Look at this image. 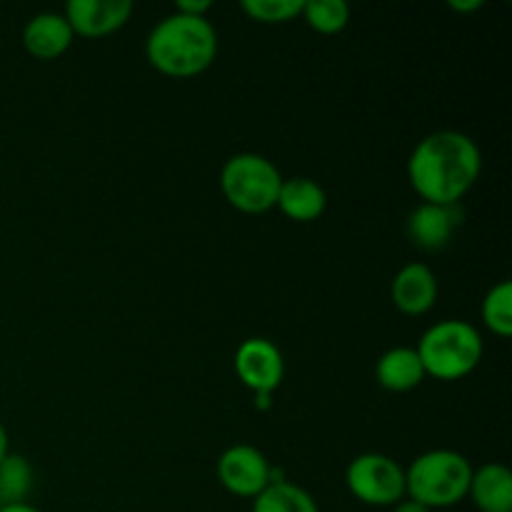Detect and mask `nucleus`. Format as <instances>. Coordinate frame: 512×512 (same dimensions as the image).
<instances>
[{
  "instance_id": "nucleus-1",
  "label": "nucleus",
  "mask_w": 512,
  "mask_h": 512,
  "mask_svg": "<svg viewBox=\"0 0 512 512\" xmlns=\"http://www.w3.org/2000/svg\"><path fill=\"white\" fill-rule=\"evenodd\" d=\"M480 170L483 153L478 143L460 130L425 135L408 158L410 188L430 205H458L475 188Z\"/></svg>"
},
{
  "instance_id": "nucleus-2",
  "label": "nucleus",
  "mask_w": 512,
  "mask_h": 512,
  "mask_svg": "<svg viewBox=\"0 0 512 512\" xmlns=\"http://www.w3.org/2000/svg\"><path fill=\"white\" fill-rule=\"evenodd\" d=\"M145 58L168 78H195L218 58V33L208 18L165 15L145 40Z\"/></svg>"
},
{
  "instance_id": "nucleus-3",
  "label": "nucleus",
  "mask_w": 512,
  "mask_h": 512,
  "mask_svg": "<svg viewBox=\"0 0 512 512\" xmlns=\"http://www.w3.org/2000/svg\"><path fill=\"white\" fill-rule=\"evenodd\" d=\"M473 465L455 450H428L405 470V498L428 510L453 508L468 498Z\"/></svg>"
},
{
  "instance_id": "nucleus-4",
  "label": "nucleus",
  "mask_w": 512,
  "mask_h": 512,
  "mask_svg": "<svg viewBox=\"0 0 512 512\" xmlns=\"http://www.w3.org/2000/svg\"><path fill=\"white\" fill-rule=\"evenodd\" d=\"M483 350L478 328L465 320H440L425 330L415 353L423 363L425 375L453 383L468 378L478 368Z\"/></svg>"
},
{
  "instance_id": "nucleus-5",
  "label": "nucleus",
  "mask_w": 512,
  "mask_h": 512,
  "mask_svg": "<svg viewBox=\"0 0 512 512\" xmlns=\"http://www.w3.org/2000/svg\"><path fill=\"white\" fill-rule=\"evenodd\" d=\"M283 175L273 160L258 153H238L225 160L220 170V190L235 210L245 215H263L278 203Z\"/></svg>"
},
{
  "instance_id": "nucleus-6",
  "label": "nucleus",
  "mask_w": 512,
  "mask_h": 512,
  "mask_svg": "<svg viewBox=\"0 0 512 512\" xmlns=\"http://www.w3.org/2000/svg\"><path fill=\"white\" fill-rule=\"evenodd\" d=\"M350 495L370 508H393L405 500V470L383 453H363L345 470Z\"/></svg>"
},
{
  "instance_id": "nucleus-7",
  "label": "nucleus",
  "mask_w": 512,
  "mask_h": 512,
  "mask_svg": "<svg viewBox=\"0 0 512 512\" xmlns=\"http://www.w3.org/2000/svg\"><path fill=\"white\" fill-rule=\"evenodd\" d=\"M218 480L230 495L255 500L273 483V468L253 445H233L218 458Z\"/></svg>"
},
{
  "instance_id": "nucleus-8",
  "label": "nucleus",
  "mask_w": 512,
  "mask_h": 512,
  "mask_svg": "<svg viewBox=\"0 0 512 512\" xmlns=\"http://www.w3.org/2000/svg\"><path fill=\"white\" fill-rule=\"evenodd\" d=\"M235 375L253 395H273L285 378V360L278 345L265 338H248L238 345L233 358Z\"/></svg>"
},
{
  "instance_id": "nucleus-9",
  "label": "nucleus",
  "mask_w": 512,
  "mask_h": 512,
  "mask_svg": "<svg viewBox=\"0 0 512 512\" xmlns=\"http://www.w3.org/2000/svg\"><path fill=\"white\" fill-rule=\"evenodd\" d=\"M73 35L105 38L123 28L133 15L130 0H70L63 10Z\"/></svg>"
},
{
  "instance_id": "nucleus-10",
  "label": "nucleus",
  "mask_w": 512,
  "mask_h": 512,
  "mask_svg": "<svg viewBox=\"0 0 512 512\" xmlns=\"http://www.w3.org/2000/svg\"><path fill=\"white\" fill-rule=\"evenodd\" d=\"M438 278L425 263H408L398 270L390 285L393 305L403 315H425L438 303Z\"/></svg>"
},
{
  "instance_id": "nucleus-11",
  "label": "nucleus",
  "mask_w": 512,
  "mask_h": 512,
  "mask_svg": "<svg viewBox=\"0 0 512 512\" xmlns=\"http://www.w3.org/2000/svg\"><path fill=\"white\" fill-rule=\"evenodd\" d=\"M73 38L63 13H38L23 28V48L35 60H58L68 53Z\"/></svg>"
},
{
  "instance_id": "nucleus-12",
  "label": "nucleus",
  "mask_w": 512,
  "mask_h": 512,
  "mask_svg": "<svg viewBox=\"0 0 512 512\" xmlns=\"http://www.w3.org/2000/svg\"><path fill=\"white\" fill-rule=\"evenodd\" d=\"M460 223L458 205L420 203L408 218V238L420 250H440L450 243Z\"/></svg>"
},
{
  "instance_id": "nucleus-13",
  "label": "nucleus",
  "mask_w": 512,
  "mask_h": 512,
  "mask_svg": "<svg viewBox=\"0 0 512 512\" xmlns=\"http://www.w3.org/2000/svg\"><path fill=\"white\" fill-rule=\"evenodd\" d=\"M275 208L293 223H313L328 208V195L323 185L313 178L283 180Z\"/></svg>"
},
{
  "instance_id": "nucleus-14",
  "label": "nucleus",
  "mask_w": 512,
  "mask_h": 512,
  "mask_svg": "<svg viewBox=\"0 0 512 512\" xmlns=\"http://www.w3.org/2000/svg\"><path fill=\"white\" fill-rule=\"evenodd\" d=\"M428 378L415 348H390L375 363V380L390 393H410Z\"/></svg>"
},
{
  "instance_id": "nucleus-15",
  "label": "nucleus",
  "mask_w": 512,
  "mask_h": 512,
  "mask_svg": "<svg viewBox=\"0 0 512 512\" xmlns=\"http://www.w3.org/2000/svg\"><path fill=\"white\" fill-rule=\"evenodd\" d=\"M468 498L480 512H512V473L508 465L488 463L473 470Z\"/></svg>"
},
{
  "instance_id": "nucleus-16",
  "label": "nucleus",
  "mask_w": 512,
  "mask_h": 512,
  "mask_svg": "<svg viewBox=\"0 0 512 512\" xmlns=\"http://www.w3.org/2000/svg\"><path fill=\"white\" fill-rule=\"evenodd\" d=\"M253 512H320V508L308 490L283 480V483H270L253 500Z\"/></svg>"
},
{
  "instance_id": "nucleus-17",
  "label": "nucleus",
  "mask_w": 512,
  "mask_h": 512,
  "mask_svg": "<svg viewBox=\"0 0 512 512\" xmlns=\"http://www.w3.org/2000/svg\"><path fill=\"white\" fill-rule=\"evenodd\" d=\"M30 490H33V468L23 455L10 453L0 463V505L28 503Z\"/></svg>"
},
{
  "instance_id": "nucleus-18",
  "label": "nucleus",
  "mask_w": 512,
  "mask_h": 512,
  "mask_svg": "<svg viewBox=\"0 0 512 512\" xmlns=\"http://www.w3.org/2000/svg\"><path fill=\"white\" fill-rule=\"evenodd\" d=\"M480 315H483L485 328L498 338H510L512 335V283L510 280H500L498 285L485 293L483 305H480Z\"/></svg>"
},
{
  "instance_id": "nucleus-19",
  "label": "nucleus",
  "mask_w": 512,
  "mask_h": 512,
  "mask_svg": "<svg viewBox=\"0 0 512 512\" xmlns=\"http://www.w3.org/2000/svg\"><path fill=\"white\" fill-rule=\"evenodd\" d=\"M300 18L320 35H338L350 23V5L345 0H305Z\"/></svg>"
},
{
  "instance_id": "nucleus-20",
  "label": "nucleus",
  "mask_w": 512,
  "mask_h": 512,
  "mask_svg": "<svg viewBox=\"0 0 512 512\" xmlns=\"http://www.w3.org/2000/svg\"><path fill=\"white\" fill-rule=\"evenodd\" d=\"M305 0H243L240 8L250 20L263 25H280L303 15Z\"/></svg>"
},
{
  "instance_id": "nucleus-21",
  "label": "nucleus",
  "mask_w": 512,
  "mask_h": 512,
  "mask_svg": "<svg viewBox=\"0 0 512 512\" xmlns=\"http://www.w3.org/2000/svg\"><path fill=\"white\" fill-rule=\"evenodd\" d=\"M210 10H213V0H178L175 3V13L195 15V18H208Z\"/></svg>"
},
{
  "instance_id": "nucleus-22",
  "label": "nucleus",
  "mask_w": 512,
  "mask_h": 512,
  "mask_svg": "<svg viewBox=\"0 0 512 512\" xmlns=\"http://www.w3.org/2000/svg\"><path fill=\"white\" fill-rule=\"evenodd\" d=\"M485 5V0H448V8L455 13H475Z\"/></svg>"
},
{
  "instance_id": "nucleus-23",
  "label": "nucleus",
  "mask_w": 512,
  "mask_h": 512,
  "mask_svg": "<svg viewBox=\"0 0 512 512\" xmlns=\"http://www.w3.org/2000/svg\"><path fill=\"white\" fill-rule=\"evenodd\" d=\"M393 512H433V510H428L425 505L415 503V500L405 498V500H400L398 505H393Z\"/></svg>"
},
{
  "instance_id": "nucleus-24",
  "label": "nucleus",
  "mask_w": 512,
  "mask_h": 512,
  "mask_svg": "<svg viewBox=\"0 0 512 512\" xmlns=\"http://www.w3.org/2000/svg\"><path fill=\"white\" fill-rule=\"evenodd\" d=\"M8 455H10V438H8V430H5V425L0 423V463H3Z\"/></svg>"
},
{
  "instance_id": "nucleus-25",
  "label": "nucleus",
  "mask_w": 512,
  "mask_h": 512,
  "mask_svg": "<svg viewBox=\"0 0 512 512\" xmlns=\"http://www.w3.org/2000/svg\"><path fill=\"white\" fill-rule=\"evenodd\" d=\"M0 512H40V510L30 503H15V505H3Z\"/></svg>"
},
{
  "instance_id": "nucleus-26",
  "label": "nucleus",
  "mask_w": 512,
  "mask_h": 512,
  "mask_svg": "<svg viewBox=\"0 0 512 512\" xmlns=\"http://www.w3.org/2000/svg\"><path fill=\"white\" fill-rule=\"evenodd\" d=\"M270 408H273V395L268 393L255 395V410H270Z\"/></svg>"
},
{
  "instance_id": "nucleus-27",
  "label": "nucleus",
  "mask_w": 512,
  "mask_h": 512,
  "mask_svg": "<svg viewBox=\"0 0 512 512\" xmlns=\"http://www.w3.org/2000/svg\"><path fill=\"white\" fill-rule=\"evenodd\" d=\"M0 508H3V505H0Z\"/></svg>"
}]
</instances>
